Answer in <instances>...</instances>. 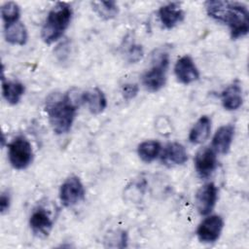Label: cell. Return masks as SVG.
Returning <instances> with one entry per match:
<instances>
[{
    "mask_svg": "<svg viewBox=\"0 0 249 249\" xmlns=\"http://www.w3.org/2000/svg\"><path fill=\"white\" fill-rule=\"evenodd\" d=\"M211 131V120L207 116L200 117L189 133V140L193 144H201L207 140Z\"/></svg>",
    "mask_w": 249,
    "mask_h": 249,
    "instance_id": "17",
    "label": "cell"
},
{
    "mask_svg": "<svg viewBox=\"0 0 249 249\" xmlns=\"http://www.w3.org/2000/svg\"><path fill=\"white\" fill-rule=\"evenodd\" d=\"M72 9L65 2H57L49 12L41 29V37L46 44L57 41L68 28L72 18Z\"/></svg>",
    "mask_w": 249,
    "mask_h": 249,
    "instance_id": "3",
    "label": "cell"
},
{
    "mask_svg": "<svg viewBox=\"0 0 249 249\" xmlns=\"http://www.w3.org/2000/svg\"><path fill=\"white\" fill-rule=\"evenodd\" d=\"M168 63V54L166 53H159L153 61V66L142 76V84L146 89L155 92L165 85Z\"/></svg>",
    "mask_w": 249,
    "mask_h": 249,
    "instance_id": "4",
    "label": "cell"
},
{
    "mask_svg": "<svg viewBox=\"0 0 249 249\" xmlns=\"http://www.w3.org/2000/svg\"><path fill=\"white\" fill-rule=\"evenodd\" d=\"M126 56H127V60L129 62H132V63L137 62L143 56V49H142V47L139 46V45H135V44L130 45L129 49L127 50Z\"/></svg>",
    "mask_w": 249,
    "mask_h": 249,
    "instance_id": "23",
    "label": "cell"
},
{
    "mask_svg": "<svg viewBox=\"0 0 249 249\" xmlns=\"http://www.w3.org/2000/svg\"><path fill=\"white\" fill-rule=\"evenodd\" d=\"M10 196L8 193H2L1 197H0V210L1 213L4 214L5 212L8 211L9 207H10Z\"/></svg>",
    "mask_w": 249,
    "mask_h": 249,
    "instance_id": "25",
    "label": "cell"
},
{
    "mask_svg": "<svg viewBox=\"0 0 249 249\" xmlns=\"http://www.w3.org/2000/svg\"><path fill=\"white\" fill-rule=\"evenodd\" d=\"M161 146L156 140H147L139 144L137 153L139 158L145 162L153 161L160 153Z\"/></svg>",
    "mask_w": 249,
    "mask_h": 249,
    "instance_id": "20",
    "label": "cell"
},
{
    "mask_svg": "<svg viewBox=\"0 0 249 249\" xmlns=\"http://www.w3.org/2000/svg\"><path fill=\"white\" fill-rule=\"evenodd\" d=\"M159 18L165 28L171 29L183 20L184 12L178 3L171 2L160 8Z\"/></svg>",
    "mask_w": 249,
    "mask_h": 249,
    "instance_id": "13",
    "label": "cell"
},
{
    "mask_svg": "<svg viewBox=\"0 0 249 249\" xmlns=\"http://www.w3.org/2000/svg\"><path fill=\"white\" fill-rule=\"evenodd\" d=\"M221 101L223 107L232 111L238 109L242 105V89L238 84L228 86L221 93Z\"/></svg>",
    "mask_w": 249,
    "mask_h": 249,
    "instance_id": "16",
    "label": "cell"
},
{
    "mask_svg": "<svg viewBox=\"0 0 249 249\" xmlns=\"http://www.w3.org/2000/svg\"><path fill=\"white\" fill-rule=\"evenodd\" d=\"M4 35L6 41L12 45L23 46L28 39L26 27L20 20L4 26Z\"/></svg>",
    "mask_w": 249,
    "mask_h": 249,
    "instance_id": "18",
    "label": "cell"
},
{
    "mask_svg": "<svg viewBox=\"0 0 249 249\" xmlns=\"http://www.w3.org/2000/svg\"><path fill=\"white\" fill-rule=\"evenodd\" d=\"M138 90H139V87L136 84H132V83L124 84L122 87V94L124 98L126 100H130L134 98L137 95Z\"/></svg>",
    "mask_w": 249,
    "mask_h": 249,
    "instance_id": "24",
    "label": "cell"
},
{
    "mask_svg": "<svg viewBox=\"0 0 249 249\" xmlns=\"http://www.w3.org/2000/svg\"><path fill=\"white\" fill-rule=\"evenodd\" d=\"M24 93V86L18 81H6L2 78V94L5 100L12 104H18Z\"/></svg>",
    "mask_w": 249,
    "mask_h": 249,
    "instance_id": "19",
    "label": "cell"
},
{
    "mask_svg": "<svg viewBox=\"0 0 249 249\" xmlns=\"http://www.w3.org/2000/svg\"><path fill=\"white\" fill-rule=\"evenodd\" d=\"M174 72L178 81L184 85L194 83L199 78L198 69L190 55H184L176 61Z\"/></svg>",
    "mask_w": 249,
    "mask_h": 249,
    "instance_id": "10",
    "label": "cell"
},
{
    "mask_svg": "<svg viewBox=\"0 0 249 249\" xmlns=\"http://www.w3.org/2000/svg\"><path fill=\"white\" fill-rule=\"evenodd\" d=\"M29 226L36 236L46 237L53 229V221L45 209L38 208L32 212L29 219Z\"/></svg>",
    "mask_w": 249,
    "mask_h": 249,
    "instance_id": "11",
    "label": "cell"
},
{
    "mask_svg": "<svg viewBox=\"0 0 249 249\" xmlns=\"http://www.w3.org/2000/svg\"><path fill=\"white\" fill-rule=\"evenodd\" d=\"M20 10L16 2H6L1 7V16L4 21V26L10 25L19 20Z\"/></svg>",
    "mask_w": 249,
    "mask_h": 249,
    "instance_id": "22",
    "label": "cell"
},
{
    "mask_svg": "<svg viewBox=\"0 0 249 249\" xmlns=\"http://www.w3.org/2000/svg\"><path fill=\"white\" fill-rule=\"evenodd\" d=\"M91 5L93 11L103 19H112L119 13V8L115 1H94Z\"/></svg>",
    "mask_w": 249,
    "mask_h": 249,
    "instance_id": "21",
    "label": "cell"
},
{
    "mask_svg": "<svg viewBox=\"0 0 249 249\" xmlns=\"http://www.w3.org/2000/svg\"><path fill=\"white\" fill-rule=\"evenodd\" d=\"M85 189L80 178L72 175L60 186L59 198L65 207H72L84 199Z\"/></svg>",
    "mask_w": 249,
    "mask_h": 249,
    "instance_id": "6",
    "label": "cell"
},
{
    "mask_svg": "<svg viewBox=\"0 0 249 249\" xmlns=\"http://www.w3.org/2000/svg\"><path fill=\"white\" fill-rule=\"evenodd\" d=\"M217 167V158L215 151L210 147L201 148L195 158V168L197 175L202 178H208Z\"/></svg>",
    "mask_w": 249,
    "mask_h": 249,
    "instance_id": "9",
    "label": "cell"
},
{
    "mask_svg": "<svg viewBox=\"0 0 249 249\" xmlns=\"http://www.w3.org/2000/svg\"><path fill=\"white\" fill-rule=\"evenodd\" d=\"M82 103V92L76 89L65 93L53 92L47 97L45 110L56 134H63L71 129L77 109Z\"/></svg>",
    "mask_w": 249,
    "mask_h": 249,
    "instance_id": "1",
    "label": "cell"
},
{
    "mask_svg": "<svg viewBox=\"0 0 249 249\" xmlns=\"http://www.w3.org/2000/svg\"><path fill=\"white\" fill-rule=\"evenodd\" d=\"M218 197V190L214 183H206L196 194V207L200 215H208L213 210Z\"/></svg>",
    "mask_w": 249,
    "mask_h": 249,
    "instance_id": "8",
    "label": "cell"
},
{
    "mask_svg": "<svg viewBox=\"0 0 249 249\" xmlns=\"http://www.w3.org/2000/svg\"><path fill=\"white\" fill-rule=\"evenodd\" d=\"M188 160L185 147L177 142L168 143L161 153V161L167 165H181Z\"/></svg>",
    "mask_w": 249,
    "mask_h": 249,
    "instance_id": "15",
    "label": "cell"
},
{
    "mask_svg": "<svg viewBox=\"0 0 249 249\" xmlns=\"http://www.w3.org/2000/svg\"><path fill=\"white\" fill-rule=\"evenodd\" d=\"M8 157L14 168L18 170L26 168L33 160V151L30 142L22 135L17 136L8 145Z\"/></svg>",
    "mask_w": 249,
    "mask_h": 249,
    "instance_id": "5",
    "label": "cell"
},
{
    "mask_svg": "<svg viewBox=\"0 0 249 249\" xmlns=\"http://www.w3.org/2000/svg\"><path fill=\"white\" fill-rule=\"evenodd\" d=\"M207 15L217 21L227 24L232 39L245 36L249 31V12L239 2L210 0L205 3Z\"/></svg>",
    "mask_w": 249,
    "mask_h": 249,
    "instance_id": "2",
    "label": "cell"
},
{
    "mask_svg": "<svg viewBox=\"0 0 249 249\" xmlns=\"http://www.w3.org/2000/svg\"><path fill=\"white\" fill-rule=\"evenodd\" d=\"M224 228V221L218 215L205 218L197 227L196 235L200 242L212 243L219 239Z\"/></svg>",
    "mask_w": 249,
    "mask_h": 249,
    "instance_id": "7",
    "label": "cell"
},
{
    "mask_svg": "<svg viewBox=\"0 0 249 249\" xmlns=\"http://www.w3.org/2000/svg\"><path fill=\"white\" fill-rule=\"evenodd\" d=\"M234 135V126L231 124H227L219 127L215 132L212 139L211 148L217 154L225 155L230 151L231 145L232 143Z\"/></svg>",
    "mask_w": 249,
    "mask_h": 249,
    "instance_id": "12",
    "label": "cell"
},
{
    "mask_svg": "<svg viewBox=\"0 0 249 249\" xmlns=\"http://www.w3.org/2000/svg\"><path fill=\"white\" fill-rule=\"evenodd\" d=\"M82 102L88 106L89 111L93 115L100 114L107 106L105 94L98 88H91L86 91H83Z\"/></svg>",
    "mask_w": 249,
    "mask_h": 249,
    "instance_id": "14",
    "label": "cell"
}]
</instances>
